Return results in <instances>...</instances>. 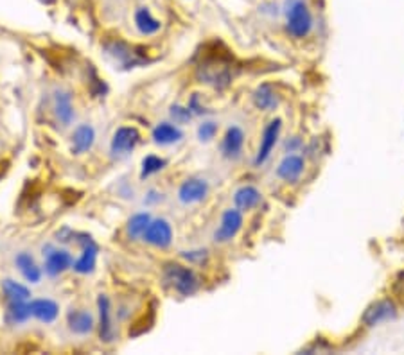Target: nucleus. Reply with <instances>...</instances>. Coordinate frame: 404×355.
<instances>
[{
    "label": "nucleus",
    "instance_id": "1",
    "mask_svg": "<svg viewBox=\"0 0 404 355\" xmlns=\"http://www.w3.org/2000/svg\"><path fill=\"white\" fill-rule=\"evenodd\" d=\"M164 280L181 296H193L200 289L198 275L181 264H167L164 268Z\"/></svg>",
    "mask_w": 404,
    "mask_h": 355
},
{
    "label": "nucleus",
    "instance_id": "2",
    "mask_svg": "<svg viewBox=\"0 0 404 355\" xmlns=\"http://www.w3.org/2000/svg\"><path fill=\"white\" fill-rule=\"evenodd\" d=\"M287 33L295 38L308 36L313 29V17L308 4L302 0H295L287 11Z\"/></svg>",
    "mask_w": 404,
    "mask_h": 355
},
{
    "label": "nucleus",
    "instance_id": "3",
    "mask_svg": "<svg viewBox=\"0 0 404 355\" xmlns=\"http://www.w3.org/2000/svg\"><path fill=\"white\" fill-rule=\"evenodd\" d=\"M80 239H76V243L81 246V255L74 260V273L77 275H92L96 271L97 264V253H99V248L93 243V239H90L89 235L77 234Z\"/></svg>",
    "mask_w": 404,
    "mask_h": 355
},
{
    "label": "nucleus",
    "instance_id": "4",
    "mask_svg": "<svg viewBox=\"0 0 404 355\" xmlns=\"http://www.w3.org/2000/svg\"><path fill=\"white\" fill-rule=\"evenodd\" d=\"M243 228V212L239 209H227L221 216L218 230L214 232V241L219 244L230 243Z\"/></svg>",
    "mask_w": 404,
    "mask_h": 355
},
{
    "label": "nucleus",
    "instance_id": "5",
    "mask_svg": "<svg viewBox=\"0 0 404 355\" xmlns=\"http://www.w3.org/2000/svg\"><path fill=\"white\" fill-rule=\"evenodd\" d=\"M280 130H283V121L280 119H274L271 122H268L261 135V144H259V149H257V155L253 163L257 167L262 165V163L268 162V158L274 153L275 146L278 142V137H280Z\"/></svg>",
    "mask_w": 404,
    "mask_h": 355
},
{
    "label": "nucleus",
    "instance_id": "6",
    "mask_svg": "<svg viewBox=\"0 0 404 355\" xmlns=\"http://www.w3.org/2000/svg\"><path fill=\"white\" fill-rule=\"evenodd\" d=\"M397 316V307L390 298H383L366 307L361 316V322L365 326H377L384 322H390Z\"/></svg>",
    "mask_w": 404,
    "mask_h": 355
},
{
    "label": "nucleus",
    "instance_id": "7",
    "mask_svg": "<svg viewBox=\"0 0 404 355\" xmlns=\"http://www.w3.org/2000/svg\"><path fill=\"white\" fill-rule=\"evenodd\" d=\"M140 131L133 126H122L112 137V144H110V151L114 153V156H128L135 147L140 144Z\"/></svg>",
    "mask_w": 404,
    "mask_h": 355
},
{
    "label": "nucleus",
    "instance_id": "8",
    "mask_svg": "<svg viewBox=\"0 0 404 355\" xmlns=\"http://www.w3.org/2000/svg\"><path fill=\"white\" fill-rule=\"evenodd\" d=\"M144 241L153 248L167 250L173 244V226L165 219H151L148 230L144 234Z\"/></svg>",
    "mask_w": 404,
    "mask_h": 355
},
{
    "label": "nucleus",
    "instance_id": "9",
    "mask_svg": "<svg viewBox=\"0 0 404 355\" xmlns=\"http://www.w3.org/2000/svg\"><path fill=\"white\" fill-rule=\"evenodd\" d=\"M43 257H45V264H43V273L47 276L63 275L65 271L72 269L74 266V257L70 255V251L67 250H58V248H47V253L43 251Z\"/></svg>",
    "mask_w": 404,
    "mask_h": 355
},
{
    "label": "nucleus",
    "instance_id": "10",
    "mask_svg": "<svg viewBox=\"0 0 404 355\" xmlns=\"http://www.w3.org/2000/svg\"><path fill=\"white\" fill-rule=\"evenodd\" d=\"M106 52H108L115 61H119L122 67H139L142 65L144 58H140V54L135 50V47H131L130 43L122 42V40H112L105 45Z\"/></svg>",
    "mask_w": 404,
    "mask_h": 355
},
{
    "label": "nucleus",
    "instance_id": "11",
    "mask_svg": "<svg viewBox=\"0 0 404 355\" xmlns=\"http://www.w3.org/2000/svg\"><path fill=\"white\" fill-rule=\"evenodd\" d=\"M207 194H209V183L203 178H187L186 181H181L180 188H178V199L184 205L202 203Z\"/></svg>",
    "mask_w": 404,
    "mask_h": 355
},
{
    "label": "nucleus",
    "instance_id": "12",
    "mask_svg": "<svg viewBox=\"0 0 404 355\" xmlns=\"http://www.w3.org/2000/svg\"><path fill=\"white\" fill-rule=\"evenodd\" d=\"M97 310H99V338L103 343H112L115 339V326L114 319H112V303L106 294H99L97 298Z\"/></svg>",
    "mask_w": 404,
    "mask_h": 355
},
{
    "label": "nucleus",
    "instance_id": "13",
    "mask_svg": "<svg viewBox=\"0 0 404 355\" xmlns=\"http://www.w3.org/2000/svg\"><path fill=\"white\" fill-rule=\"evenodd\" d=\"M29 307L31 316L45 325L54 323L59 316V305L51 298H34V300H29Z\"/></svg>",
    "mask_w": 404,
    "mask_h": 355
},
{
    "label": "nucleus",
    "instance_id": "14",
    "mask_svg": "<svg viewBox=\"0 0 404 355\" xmlns=\"http://www.w3.org/2000/svg\"><path fill=\"white\" fill-rule=\"evenodd\" d=\"M68 331L76 335H89L96 328V319L87 309H74L67 316Z\"/></svg>",
    "mask_w": 404,
    "mask_h": 355
},
{
    "label": "nucleus",
    "instance_id": "15",
    "mask_svg": "<svg viewBox=\"0 0 404 355\" xmlns=\"http://www.w3.org/2000/svg\"><path fill=\"white\" fill-rule=\"evenodd\" d=\"M15 266H17V269L20 271V275L24 276V280L29 282V284H38V282L42 280L43 269L40 268L36 260H34V257L31 255V253H27V251L17 253V257H15Z\"/></svg>",
    "mask_w": 404,
    "mask_h": 355
},
{
    "label": "nucleus",
    "instance_id": "16",
    "mask_svg": "<svg viewBox=\"0 0 404 355\" xmlns=\"http://www.w3.org/2000/svg\"><path fill=\"white\" fill-rule=\"evenodd\" d=\"M72 153L74 155H84L96 144V130L90 124H80L72 133Z\"/></svg>",
    "mask_w": 404,
    "mask_h": 355
},
{
    "label": "nucleus",
    "instance_id": "17",
    "mask_svg": "<svg viewBox=\"0 0 404 355\" xmlns=\"http://www.w3.org/2000/svg\"><path fill=\"white\" fill-rule=\"evenodd\" d=\"M304 167H306V163H304V158L299 155H287L284 156L283 162L278 163L277 167V176L280 180L287 181V183H295V181L300 180V176H302Z\"/></svg>",
    "mask_w": 404,
    "mask_h": 355
},
{
    "label": "nucleus",
    "instance_id": "18",
    "mask_svg": "<svg viewBox=\"0 0 404 355\" xmlns=\"http://www.w3.org/2000/svg\"><path fill=\"white\" fill-rule=\"evenodd\" d=\"M54 115L61 126H70L74 121V103L67 90H58L54 93Z\"/></svg>",
    "mask_w": 404,
    "mask_h": 355
},
{
    "label": "nucleus",
    "instance_id": "19",
    "mask_svg": "<svg viewBox=\"0 0 404 355\" xmlns=\"http://www.w3.org/2000/svg\"><path fill=\"white\" fill-rule=\"evenodd\" d=\"M262 194L261 190L253 185H243L241 188H237L236 194H234V203H236V209H239L241 212H248L253 210L255 206L261 205Z\"/></svg>",
    "mask_w": 404,
    "mask_h": 355
},
{
    "label": "nucleus",
    "instance_id": "20",
    "mask_svg": "<svg viewBox=\"0 0 404 355\" xmlns=\"http://www.w3.org/2000/svg\"><path fill=\"white\" fill-rule=\"evenodd\" d=\"M244 146V131L239 126H230L221 142V151L227 158H237Z\"/></svg>",
    "mask_w": 404,
    "mask_h": 355
},
{
    "label": "nucleus",
    "instance_id": "21",
    "mask_svg": "<svg viewBox=\"0 0 404 355\" xmlns=\"http://www.w3.org/2000/svg\"><path fill=\"white\" fill-rule=\"evenodd\" d=\"M151 137L153 142L158 144V146H173V144L180 142L181 138H184V133H181V130L174 122H160L153 130Z\"/></svg>",
    "mask_w": 404,
    "mask_h": 355
},
{
    "label": "nucleus",
    "instance_id": "22",
    "mask_svg": "<svg viewBox=\"0 0 404 355\" xmlns=\"http://www.w3.org/2000/svg\"><path fill=\"white\" fill-rule=\"evenodd\" d=\"M33 318L31 316V307L29 301H8V307H6L4 319L8 325H24L26 322Z\"/></svg>",
    "mask_w": 404,
    "mask_h": 355
},
{
    "label": "nucleus",
    "instance_id": "23",
    "mask_svg": "<svg viewBox=\"0 0 404 355\" xmlns=\"http://www.w3.org/2000/svg\"><path fill=\"white\" fill-rule=\"evenodd\" d=\"M135 25L144 36H151V34H156L162 29V22L153 17L149 8H139L135 11Z\"/></svg>",
    "mask_w": 404,
    "mask_h": 355
},
{
    "label": "nucleus",
    "instance_id": "24",
    "mask_svg": "<svg viewBox=\"0 0 404 355\" xmlns=\"http://www.w3.org/2000/svg\"><path fill=\"white\" fill-rule=\"evenodd\" d=\"M0 289L4 293L6 301H29L31 296H33L27 285L13 280V278H4L0 282Z\"/></svg>",
    "mask_w": 404,
    "mask_h": 355
},
{
    "label": "nucleus",
    "instance_id": "25",
    "mask_svg": "<svg viewBox=\"0 0 404 355\" xmlns=\"http://www.w3.org/2000/svg\"><path fill=\"white\" fill-rule=\"evenodd\" d=\"M253 103L259 109H264V112H271L278 106V97L275 93V90L269 84H261L253 92Z\"/></svg>",
    "mask_w": 404,
    "mask_h": 355
},
{
    "label": "nucleus",
    "instance_id": "26",
    "mask_svg": "<svg viewBox=\"0 0 404 355\" xmlns=\"http://www.w3.org/2000/svg\"><path fill=\"white\" fill-rule=\"evenodd\" d=\"M151 219L153 218L149 216L148 212L133 213L126 225L128 235H130L131 239H142L144 234H146V230H148V226H149V222H151Z\"/></svg>",
    "mask_w": 404,
    "mask_h": 355
},
{
    "label": "nucleus",
    "instance_id": "27",
    "mask_svg": "<svg viewBox=\"0 0 404 355\" xmlns=\"http://www.w3.org/2000/svg\"><path fill=\"white\" fill-rule=\"evenodd\" d=\"M167 165V162H165L164 158H160V156L156 155H148L146 158L142 160V169H140V178L142 180H146V178H149V176L156 174V172H160L162 169Z\"/></svg>",
    "mask_w": 404,
    "mask_h": 355
},
{
    "label": "nucleus",
    "instance_id": "28",
    "mask_svg": "<svg viewBox=\"0 0 404 355\" xmlns=\"http://www.w3.org/2000/svg\"><path fill=\"white\" fill-rule=\"evenodd\" d=\"M169 113H171V119L174 121V124H178V126H184V124H187V122H190V119H193V115H194V113L190 112L189 106H180V105L171 106Z\"/></svg>",
    "mask_w": 404,
    "mask_h": 355
},
{
    "label": "nucleus",
    "instance_id": "29",
    "mask_svg": "<svg viewBox=\"0 0 404 355\" xmlns=\"http://www.w3.org/2000/svg\"><path fill=\"white\" fill-rule=\"evenodd\" d=\"M218 130H219V126L212 121H205L203 124H200V128H198L200 142H211L212 138L218 135Z\"/></svg>",
    "mask_w": 404,
    "mask_h": 355
},
{
    "label": "nucleus",
    "instance_id": "30",
    "mask_svg": "<svg viewBox=\"0 0 404 355\" xmlns=\"http://www.w3.org/2000/svg\"><path fill=\"white\" fill-rule=\"evenodd\" d=\"M184 259H187L189 262H198L202 264L203 260H207V251L205 250H198V251H184L181 253Z\"/></svg>",
    "mask_w": 404,
    "mask_h": 355
},
{
    "label": "nucleus",
    "instance_id": "31",
    "mask_svg": "<svg viewBox=\"0 0 404 355\" xmlns=\"http://www.w3.org/2000/svg\"><path fill=\"white\" fill-rule=\"evenodd\" d=\"M190 108V112L196 113V115H203V113H207V109L203 108V105L200 103V93H193V97H190L189 105H187Z\"/></svg>",
    "mask_w": 404,
    "mask_h": 355
},
{
    "label": "nucleus",
    "instance_id": "32",
    "mask_svg": "<svg viewBox=\"0 0 404 355\" xmlns=\"http://www.w3.org/2000/svg\"><path fill=\"white\" fill-rule=\"evenodd\" d=\"M43 2H47V4H49V2H52V0H43Z\"/></svg>",
    "mask_w": 404,
    "mask_h": 355
}]
</instances>
